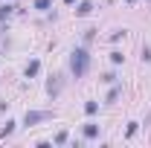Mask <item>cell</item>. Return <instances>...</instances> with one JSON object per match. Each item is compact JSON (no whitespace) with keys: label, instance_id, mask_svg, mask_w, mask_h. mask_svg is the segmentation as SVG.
I'll use <instances>...</instances> for the list:
<instances>
[{"label":"cell","instance_id":"obj_1","mask_svg":"<svg viewBox=\"0 0 151 148\" xmlns=\"http://www.w3.org/2000/svg\"><path fill=\"white\" fill-rule=\"evenodd\" d=\"M90 70V55H87V50L84 47H76L73 52H70V73L76 78H81V75Z\"/></svg>","mask_w":151,"mask_h":148},{"label":"cell","instance_id":"obj_2","mask_svg":"<svg viewBox=\"0 0 151 148\" xmlns=\"http://www.w3.org/2000/svg\"><path fill=\"white\" fill-rule=\"evenodd\" d=\"M52 116H55L52 111H26L23 125H38V122H47V119H52Z\"/></svg>","mask_w":151,"mask_h":148},{"label":"cell","instance_id":"obj_3","mask_svg":"<svg viewBox=\"0 0 151 148\" xmlns=\"http://www.w3.org/2000/svg\"><path fill=\"white\" fill-rule=\"evenodd\" d=\"M90 12H93V3H90V0H81V3H78V9H76V15H81V18H84V15H90Z\"/></svg>","mask_w":151,"mask_h":148},{"label":"cell","instance_id":"obj_4","mask_svg":"<svg viewBox=\"0 0 151 148\" xmlns=\"http://www.w3.org/2000/svg\"><path fill=\"white\" fill-rule=\"evenodd\" d=\"M38 70H41V61H29V64H26V78H32V75H38Z\"/></svg>","mask_w":151,"mask_h":148},{"label":"cell","instance_id":"obj_5","mask_svg":"<svg viewBox=\"0 0 151 148\" xmlns=\"http://www.w3.org/2000/svg\"><path fill=\"white\" fill-rule=\"evenodd\" d=\"M84 137H87V139H96V137H99V125L87 122V125H84Z\"/></svg>","mask_w":151,"mask_h":148},{"label":"cell","instance_id":"obj_6","mask_svg":"<svg viewBox=\"0 0 151 148\" xmlns=\"http://www.w3.org/2000/svg\"><path fill=\"white\" fill-rule=\"evenodd\" d=\"M50 6H52V0H35V9H38V12H47Z\"/></svg>","mask_w":151,"mask_h":148},{"label":"cell","instance_id":"obj_7","mask_svg":"<svg viewBox=\"0 0 151 148\" xmlns=\"http://www.w3.org/2000/svg\"><path fill=\"white\" fill-rule=\"evenodd\" d=\"M12 12H15V6H12V3H6V6H3V9H0V20H3V18H9V15H12Z\"/></svg>","mask_w":151,"mask_h":148},{"label":"cell","instance_id":"obj_8","mask_svg":"<svg viewBox=\"0 0 151 148\" xmlns=\"http://www.w3.org/2000/svg\"><path fill=\"white\" fill-rule=\"evenodd\" d=\"M96 111H99V105H96V102H87V105H84V113H87V116H93Z\"/></svg>","mask_w":151,"mask_h":148},{"label":"cell","instance_id":"obj_9","mask_svg":"<svg viewBox=\"0 0 151 148\" xmlns=\"http://www.w3.org/2000/svg\"><path fill=\"white\" fill-rule=\"evenodd\" d=\"M116 99H119V87H113V90L108 93V102H116Z\"/></svg>","mask_w":151,"mask_h":148},{"label":"cell","instance_id":"obj_10","mask_svg":"<svg viewBox=\"0 0 151 148\" xmlns=\"http://www.w3.org/2000/svg\"><path fill=\"white\" fill-rule=\"evenodd\" d=\"M111 61L113 64H122V52H111Z\"/></svg>","mask_w":151,"mask_h":148},{"label":"cell","instance_id":"obj_11","mask_svg":"<svg viewBox=\"0 0 151 148\" xmlns=\"http://www.w3.org/2000/svg\"><path fill=\"white\" fill-rule=\"evenodd\" d=\"M64 3H67V6H73V3H76V0H64Z\"/></svg>","mask_w":151,"mask_h":148},{"label":"cell","instance_id":"obj_12","mask_svg":"<svg viewBox=\"0 0 151 148\" xmlns=\"http://www.w3.org/2000/svg\"><path fill=\"white\" fill-rule=\"evenodd\" d=\"M128 3H131V0H128Z\"/></svg>","mask_w":151,"mask_h":148}]
</instances>
